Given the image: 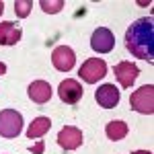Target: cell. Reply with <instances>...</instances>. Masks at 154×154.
<instances>
[{"label":"cell","instance_id":"8fae6325","mask_svg":"<svg viewBox=\"0 0 154 154\" xmlns=\"http://www.w3.org/2000/svg\"><path fill=\"white\" fill-rule=\"evenodd\" d=\"M29 93V99L37 103V105H45L49 99H51V84L45 82V80H33L27 88Z\"/></svg>","mask_w":154,"mask_h":154},{"label":"cell","instance_id":"9a60e30c","mask_svg":"<svg viewBox=\"0 0 154 154\" xmlns=\"http://www.w3.org/2000/svg\"><path fill=\"white\" fill-rule=\"evenodd\" d=\"M39 6H41V11L48 12V14H56V12H60L64 8V0H41Z\"/></svg>","mask_w":154,"mask_h":154},{"label":"cell","instance_id":"5b68a950","mask_svg":"<svg viewBox=\"0 0 154 154\" xmlns=\"http://www.w3.org/2000/svg\"><path fill=\"white\" fill-rule=\"evenodd\" d=\"M58 95L60 99L66 103V105H76L84 95V88L82 84L78 82V80H74V78H66V80H62L58 86Z\"/></svg>","mask_w":154,"mask_h":154},{"label":"cell","instance_id":"30bf717a","mask_svg":"<svg viewBox=\"0 0 154 154\" xmlns=\"http://www.w3.org/2000/svg\"><path fill=\"white\" fill-rule=\"evenodd\" d=\"M140 76V70H138V66L136 64H131L128 60H123V62H119L117 66H115V78L119 80V84L123 86V88H130L131 84L136 82V78Z\"/></svg>","mask_w":154,"mask_h":154},{"label":"cell","instance_id":"ac0fdd59","mask_svg":"<svg viewBox=\"0 0 154 154\" xmlns=\"http://www.w3.org/2000/svg\"><path fill=\"white\" fill-rule=\"evenodd\" d=\"M2 74H6V64H4V62H0V76H2Z\"/></svg>","mask_w":154,"mask_h":154},{"label":"cell","instance_id":"52a82bcc","mask_svg":"<svg viewBox=\"0 0 154 154\" xmlns=\"http://www.w3.org/2000/svg\"><path fill=\"white\" fill-rule=\"evenodd\" d=\"M115 45V37L111 33V29L107 27H99L93 31V37H91V48L95 49L97 54H109Z\"/></svg>","mask_w":154,"mask_h":154},{"label":"cell","instance_id":"8992f818","mask_svg":"<svg viewBox=\"0 0 154 154\" xmlns=\"http://www.w3.org/2000/svg\"><path fill=\"white\" fill-rule=\"evenodd\" d=\"M51 64L56 66V70L60 72H70L76 64V54L74 49L68 45H58L51 51Z\"/></svg>","mask_w":154,"mask_h":154},{"label":"cell","instance_id":"4fadbf2b","mask_svg":"<svg viewBox=\"0 0 154 154\" xmlns=\"http://www.w3.org/2000/svg\"><path fill=\"white\" fill-rule=\"evenodd\" d=\"M51 128V121L49 117H43V115H39L31 121V125H29V130H27V138H31V140H41L45 134L49 131Z\"/></svg>","mask_w":154,"mask_h":154},{"label":"cell","instance_id":"2e32d148","mask_svg":"<svg viewBox=\"0 0 154 154\" xmlns=\"http://www.w3.org/2000/svg\"><path fill=\"white\" fill-rule=\"evenodd\" d=\"M31 8H33V2H31V0H14V12H17L19 19L29 17Z\"/></svg>","mask_w":154,"mask_h":154},{"label":"cell","instance_id":"6da1fadb","mask_svg":"<svg viewBox=\"0 0 154 154\" xmlns=\"http://www.w3.org/2000/svg\"><path fill=\"white\" fill-rule=\"evenodd\" d=\"M125 48L131 56L140 60H154V23L152 19L142 17L131 23L125 31Z\"/></svg>","mask_w":154,"mask_h":154},{"label":"cell","instance_id":"7a4b0ae2","mask_svg":"<svg viewBox=\"0 0 154 154\" xmlns=\"http://www.w3.org/2000/svg\"><path fill=\"white\" fill-rule=\"evenodd\" d=\"M23 131V115L14 109H4L0 111V136L2 138H17Z\"/></svg>","mask_w":154,"mask_h":154},{"label":"cell","instance_id":"ffe728a7","mask_svg":"<svg viewBox=\"0 0 154 154\" xmlns=\"http://www.w3.org/2000/svg\"><path fill=\"white\" fill-rule=\"evenodd\" d=\"M2 12H4V2L0 0V14H2Z\"/></svg>","mask_w":154,"mask_h":154},{"label":"cell","instance_id":"3957f363","mask_svg":"<svg viewBox=\"0 0 154 154\" xmlns=\"http://www.w3.org/2000/svg\"><path fill=\"white\" fill-rule=\"evenodd\" d=\"M130 105L134 111H138L142 115H152L154 113V86L146 84L142 88L134 91L130 97Z\"/></svg>","mask_w":154,"mask_h":154},{"label":"cell","instance_id":"ba28073f","mask_svg":"<svg viewBox=\"0 0 154 154\" xmlns=\"http://www.w3.org/2000/svg\"><path fill=\"white\" fill-rule=\"evenodd\" d=\"M82 142H84L82 131L78 130V128H74V125H66L58 134V144L64 150H76V148L82 146Z\"/></svg>","mask_w":154,"mask_h":154},{"label":"cell","instance_id":"d6986e66","mask_svg":"<svg viewBox=\"0 0 154 154\" xmlns=\"http://www.w3.org/2000/svg\"><path fill=\"white\" fill-rule=\"evenodd\" d=\"M134 154H152V152H150V150H136Z\"/></svg>","mask_w":154,"mask_h":154},{"label":"cell","instance_id":"277c9868","mask_svg":"<svg viewBox=\"0 0 154 154\" xmlns=\"http://www.w3.org/2000/svg\"><path fill=\"white\" fill-rule=\"evenodd\" d=\"M78 74H80V78H82L86 84L99 82L101 78H105V74H107L105 60H101V58H88L82 66H80Z\"/></svg>","mask_w":154,"mask_h":154},{"label":"cell","instance_id":"e0dca14e","mask_svg":"<svg viewBox=\"0 0 154 154\" xmlns=\"http://www.w3.org/2000/svg\"><path fill=\"white\" fill-rule=\"evenodd\" d=\"M43 150H45V144H43V140H39L35 146H31V152H33V154H41Z\"/></svg>","mask_w":154,"mask_h":154},{"label":"cell","instance_id":"5bb4252c","mask_svg":"<svg viewBox=\"0 0 154 154\" xmlns=\"http://www.w3.org/2000/svg\"><path fill=\"white\" fill-rule=\"evenodd\" d=\"M105 134L109 140H113V142H117V140H123L125 136H128V123L125 121H121V119H113V121H109L105 128Z\"/></svg>","mask_w":154,"mask_h":154},{"label":"cell","instance_id":"9c48e42d","mask_svg":"<svg viewBox=\"0 0 154 154\" xmlns=\"http://www.w3.org/2000/svg\"><path fill=\"white\" fill-rule=\"evenodd\" d=\"M95 99L103 109H113L119 103L121 95H119V88L115 84H101L95 93Z\"/></svg>","mask_w":154,"mask_h":154},{"label":"cell","instance_id":"7c38bea8","mask_svg":"<svg viewBox=\"0 0 154 154\" xmlns=\"http://www.w3.org/2000/svg\"><path fill=\"white\" fill-rule=\"evenodd\" d=\"M21 27L12 21H4L0 23V45H17L21 41Z\"/></svg>","mask_w":154,"mask_h":154}]
</instances>
